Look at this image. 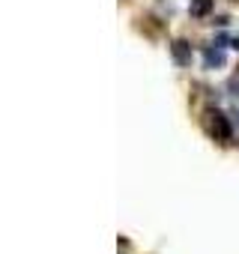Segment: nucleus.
<instances>
[{
	"label": "nucleus",
	"mask_w": 239,
	"mask_h": 254,
	"mask_svg": "<svg viewBox=\"0 0 239 254\" xmlns=\"http://www.w3.org/2000/svg\"><path fill=\"white\" fill-rule=\"evenodd\" d=\"M188 12H191V18H206L212 12V0H191Z\"/></svg>",
	"instance_id": "nucleus-4"
},
{
	"label": "nucleus",
	"mask_w": 239,
	"mask_h": 254,
	"mask_svg": "<svg viewBox=\"0 0 239 254\" xmlns=\"http://www.w3.org/2000/svg\"><path fill=\"white\" fill-rule=\"evenodd\" d=\"M171 57H174L177 66H191V45H188L185 39L171 42Z\"/></svg>",
	"instance_id": "nucleus-2"
},
{
	"label": "nucleus",
	"mask_w": 239,
	"mask_h": 254,
	"mask_svg": "<svg viewBox=\"0 0 239 254\" xmlns=\"http://www.w3.org/2000/svg\"><path fill=\"white\" fill-rule=\"evenodd\" d=\"M203 63H206V69H215V66H224V48L221 45H209L206 51H203Z\"/></svg>",
	"instance_id": "nucleus-3"
},
{
	"label": "nucleus",
	"mask_w": 239,
	"mask_h": 254,
	"mask_svg": "<svg viewBox=\"0 0 239 254\" xmlns=\"http://www.w3.org/2000/svg\"><path fill=\"white\" fill-rule=\"evenodd\" d=\"M206 132H209L215 141L230 144V138H233V126H230V120H227L221 111H206Z\"/></svg>",
	"instance_id": "nucleus-1"
}]
</instances>
